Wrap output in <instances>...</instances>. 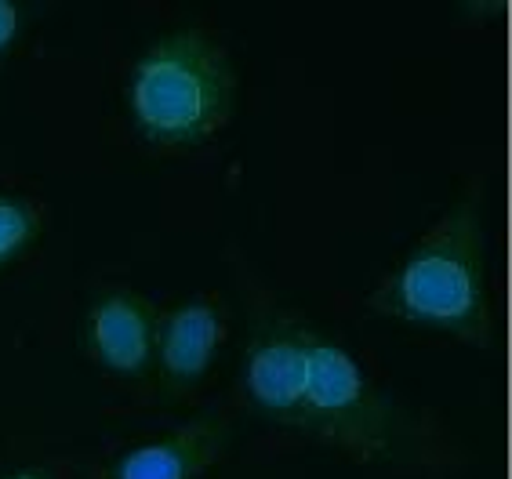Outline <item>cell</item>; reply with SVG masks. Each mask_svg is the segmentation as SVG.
<instances>
[{
	"label": "cell",
	"mask_w": 512,
	"mask_h": 479,
	"mask_svg": "<svg viewBox=\"0 0 512 479\" xmlns=\"http://www.w3.org/2000/svg\"><path fill=\"white\" fill-rule=\"evenodd\" d=\"M367 309L411 331L447 334L476 352H498V302L483 196L465 189L407 255L371 287Z\"/></svg>",
	"instance_id": "cell-1"
},
{
	"label": "cell",
	"mask_w": 512,
	"mask_h": 479,
	"mask_svg": "<svg viewBox=\"0 0 512 479\" xmlns=\"http://www.w3.org/2000/svg\"><path fill=\"white\" fill-rule=\"evenodd\" d=\"M302 436L385 469H433L447 461L444 432L433 414L396 400L335 334L313 320Z\"/></svg>",
	"instance_id": "cell-2"
},
{
	"label": "cell",
	"mask_w": 512,
	"mask_h": 479,
	"mask_svg": "<svg viewBox=\"0 0 512 479\" xmlns=\"http://www.w3.org/2000/svg\"><path fill=\"white\" fill-rule=\"evenodd\" d=\"M240 77L233 55L204 26H178L142 48L124 77V113L160 153H186L229 128Z\"/></svg>",
	"instance_id": "cell-3"
},
{
	"label": "cell",
	"mask_w": 512,
	"mask_h": 479,
	"mask_svg": "<svg viewBox=\"0 0 512 479\" xmlns=\"http://www.w3.org/2000/svg\"><path fill=\"white\" fill-rule=\"evenodd\" d=\"M309 382V316L276 302L269 291H247V334L237 392L255 418L302 432Z\"/></svg>",
	"instance_id": "cell-4"
},
{
	"label": "cell",
	"mask_w": 512,
	"mask_h": 479,
	"mask_svg": "<svg viewBox=\"0 0 512 479\" xmlns=\"http://www.w3.org/2000/svg\"><path fill=\"white\" fill-rule=\"evenodd\" d=\"M226 334V305L215 294H189L160 309L149 385L164 407H178L204 389L222 356Z\"/></svg>",
	"instance_id": "cell-5"
},
{
	"label": "cell",
	"mask_w": 512,
	"mask_h": 479,
	"mask_svg": "<svg viewBox=\"0 0 512 479\" xmlns=\"http://www.w3.org/2000/svg\"><path fill=\"white\" fill-rule=\"evenodd\" d=\"M160 305L131 284H106L91 294L80 320V349L117 382L149 385Z\"/></svg>",
	"instance_id": "cell-6"
},
{
	"label": "cell",
	"mask_w": 512,
	"mask_h": 479,
	"mask_svg": "<svg viewBox=\"0 0 512 479\" xmlns=\"http://www.w3.org/2000/svg\"><path fill=\"white\" fill-rule=\"evenodd\" d=\"M233 447V421L218 411L193 414L153 440L124 447L102 479H204Z\"/></svg>",
	"instance_id": "cell-7"
},
{
	"label": "cell",
	"mask_w": 512,
	"mask_h": 479,
	"mask_svg": "<svg viewBox=\"0 0 512 479\" xmlns=\"http://www.w3.org/2000/svg\"><path fill=\"white\" fill-rule=\"evenodd\" d=\"M48 215L33 196L0 189V273H8L40 244Z\"/></svg>",
	"instance_id": "cell-8"
},
{
	"label": "cell",
	"mask_w": 512,
	"mask_h": 479,
	"mask_svg": "<svg viewBox=\"0 0 512 479\" xmlns=\"http://www.w3.org/2000/svg\"><path fill=\"white\" fill-rule=\"evenodd\" d=\"M26 30H30V8L19 0H0V69L8 66Z\"/></svg>",
	"instance_id": "cell-9"
},
{
	"label": "cell",
	"mask_w": 512,
	"mask_h": 479,
	"mask_svg": "<svg viewBox=\"0 0 512 479\" xmlns=\"http://www.w3.org/2000/svg\"><path fill=\"white\" fill-rule=\"evenodd\" d=\"M505 11H509V0H462V4H454V19L480 30V26L502 22Z\"/></svg>",
	"instance_id": "cell-10"
},
{
	"label": "cell",
	"mask_w": 512,
	"mask_h": 479,
	"mask_svg": "<svg viewBox=\"0 0 512 479\" xmlns=\"http://www.w3.org/2000/svg\"><path fill=\"white\" fill-rule=\"evenodd\" d=\"M0 479H55V476H51V472H44L40 465H26V469L0 472Z\"/></svg>",
	"instance_id": "cell-11"
}]
</instances>
